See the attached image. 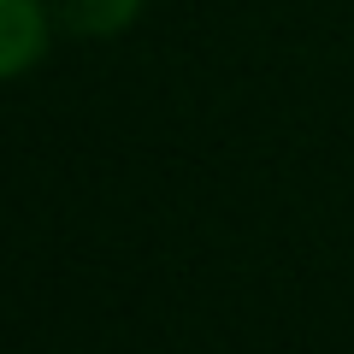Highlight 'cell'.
I'll use <instances>...</instances> for the list:
<instances>
[{"label": "cell", "mask_w": 354, "mask_h": 354, "mask_svg": "<svg viewBox=\"0 0 354 354\" xmlns=\"http://www.w3.org/2000/svg\"><path fill=\"white\" fill-rule=\"evenodd\" d=\"M48 48V18L41 0H0V77H18Z\"/></svg>", "instance_id": "6da1fadb"}, {"label": "cell", "mask_w": 354, "mask_h": 354, "mask_svg": "<svg viewBox=\"0 0 354 354\" xmlns=\"http://www.w3.org/2000/svg\"><path fill=\"white\" fill-rule=\"evenodd\" d=\"M53 6H59L65 30H77V36H118L142 12V0H53Z\"/></svg>", "instance_id": "7a4b0ae2"}]
</instances>
